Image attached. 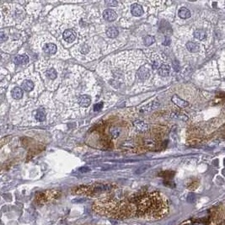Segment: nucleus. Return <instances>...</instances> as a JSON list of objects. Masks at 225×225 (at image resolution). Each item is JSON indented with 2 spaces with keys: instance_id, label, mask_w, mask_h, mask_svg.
<instances>
[{
  "instance_id": "1",
  "label": "nucleus",
  "mask_w": 225,
  "mask_h": 225,
  "mask_svg": "<svg viewBox=\"0 0 225 225\" xmlns=\"http://www.w3.org/2000/svg\"><path fill=\"white\" fill-rule=\"evenodd\" d=\"M100 90L91 72L79 66H72L58 91L57 99L64 104L67 116H83L88 112Z\"/></svg>"
},
{
  "instance_id": "2",
  "label": "nucleus",
  "mask_w": 225,
  "mask_h": 225,
  "mask_svg": "<svg viewBox=\"0 0 225 225\" xmlns=\"http://www.w3.org/2000/svg\"><path fill=\"white\" fill-rule=\"evenodd\" d=\"M147 62L141 52H125L106 58L97 71L110 86L119 89L123 85L131 86L136 81L137 70Z\"/></svg>"
},
{
  "instance_id": "3",
  "label": "nucleus",
  "mask_w": 225,
  "mask_h": 225,
  "mask_svg": "<svg viewBox=\"0 0 225 225\" xmlns=\"http://www.w3.org/2000/svg\"><path fill=\"white\" fill-rule=\"evenodd\" d=\"M92 210L100 216L116 220L137 218L136 195L127 197L105 196L94 201Z\"/></svg>"
},
{
  "instance_id": "4",
  "label": "nucleus",
  "mask_w": 225,
  "mask_h": 225,
  "mask_svg": "<svg viewBox=\"0 0 225 225\" xmlns=\"http://www.w3.org/2000/svg\"><path fill=\"white\" fill-rule=\"evenodd\" d=\"M20 125H37L51 121L55 116V104L50 94L29 102L20 110Z\"/></svg>"
},
{
  "instance_id": "5",
  "label": "nucleus",
  "mask_w": 225,
  "mask_h": 225,
  "mask_svg": "<svg viewBox=\"0 0 225 225\" xmlns=\"http://www.w3.org/2000/svg\"><path fill=\"white\" fill-rule=\"evenodd\" d=\"M137 218L144 220H158L164 217L169 211L165 196L159 192H144L136 195Z\"/></svg>"
},
{
  "instance_id": "6",
  "label": "nucleus",
  "mask_w": 225,
  "mask_h": 225,
  "mask_svg": "<svg viewBox=\"0 0 225 225\" xmlns=\"http://www.w3.org/2000/svg\"><path fill=\"white\" fill-rule=\"evenodd\" d=\"M31 47L36 52L50 58H68V51L61 41L47 33H40L35 36L31 41Z\"/></svg>"
},
{
  "instance_id": "7",
  "label": "nucleus",
  "mask_w": 225,
  "mask_h": 225,
  "mask_svg": "<svg viewBox=\"0 0 225 225\" xmlns=\"http://www.w3.org/2000/svg\"><path fill=\"white\" fill-rule=\"evenodd\" d=\"M27 11L17 3H5L1 6V26L23 29L31 23Z\"/></svg>"
},
{
  "instance_id": "8",
  "label": "nucleus",
  "mask_w": 225,
  "mask_h": 225,
  "mask_svg": "<svg viewBox=\"0 0 225 225\" xmlns=\"http://www.w3.org/2000/svg\"><path fill=\"white\" fill-rule=\"evenodd\" d=\"M36 70L49 90H54L61 84L63 72L61 63L52 59H42L36 63Z\"/></svg>"
},
{
  "instance_id": "9",
  "label": "nucleus",
  "mask_w": 225,
  "mask_h": 225,
  "mask_svg": "<svg viewBox=\"0 0 225 225\" xmlns=\"http://www.w3.org/2000/svg\"><path fill=\"white\" fill-rule=\"evenodd\" d=\"M13 83L24 90L30 102L37 100L38 95L43 91V84L40 76L33 72L32 68L19 72L14 77Z\"/></svg>"
},
{
  "instance_id": "10",
  "label": "nucleus",
  "mask_w": 225,
  "mask_h": 225,
  "mask_svg": "<svg viewBox=\"0 0 225 225\" xmlns=\"http://www.w3.org/2000/svg\"><path fill=\"white\" fill-rule=\"evenodd\" d=\"M71 53L77 60L82 62L92 61L100 56V49L95 40L85 38L72 47Z\"/></svg>"
},
{
  "instance_id": "11",
  "label": "nucleus",
  "mask_w": 225,
  "mask_h": 225,
  "mask_svg": "<svg viewBox=\"0 0 225 225\" xmlns=\"http://www.w3.org/2000/svg\"><path fill=\"white\" fill-rule=\"evenodd\" d=\"M24 35L19 29L7 28L0 33L1 48L3 51L10 52L20 46L24 41Z\"/></svg>"
},
{
  "instance_id": "12",
  "label": "nucleus",
  "mask_w": 225,
  "mask_h": 225,
  "mask_svg": "<svg viewBox=\"0 0 225 225\" xmlns=\"http://www.w3.org/2000/svg\"><path fill=\"white\" fill-rule=\"evenodd\" d=\"M107 189L104 185H89V186H80L75 188L73 190V193L79 195H85V196H94L97 193H100Z\"/></svg>"
},
{
  "instance_id": "13",
  "label": "nucleus",
  "mask_w": 225,
  "mask_h": 225,
  "mask_svg": "<svg viewBox=\"0 0 225 225\" xmlns=\"http://www.w3.org/2000/svg\"><path fill=\"white\" fill-rule=\"evenodd\" d=\"M128 7H127V10L125 11V14H130L132 17H141L144 14V9H143V6L142 4V3L140 2H127L126 3Z\"/></svg>"
},
{
  "instance_id": "14",
  "label": "nucleus",
  "mask_w": 225,
  "mask_h": 225,
  "mask_svg": "<svg viewBox=\"0 0 225 225\" xmlns=\"http://www.w3.org/2000/svg\"><path fill=\"white\" fill-rule=\"evenodd\" d=\"M120 35V31L116 26H109L104 31V36L108 40H114Z\"/></svg>"
},
{
  "instance_id": "15",
  "label": "nucleus",
  "mask_w": 225,
  "mask_h": 225,
  "mask_svg": "<svg viewBox=\"0 0 225 225\" xmlns=\"http://www.w3.org/2000/svg\"><path fill=\"white\" fill-rule=\"evenodd\" d=\"M102 16L104 18V20L109 21V22H112V21H115V20H117L118 15H117V13L115 10L108 8V9H105L103 12Z\"/></svg>"
},
{
  "instance_id": "16",
  "label": "nucleus",
  "mask_w": 225,
  "mask_h": 225,
  "mask_svg": "<svg viewBox=\"0 0 225 225\" xmlns=\"http://www.w3.org/2000/svg\"><path fill=\"white\" fill-rule=\"evenodd\" d=\"M58 192L56 191H47L45 192L40 193V196H37V199H40V201H47L50 199H53L56 196H57Z\"/></svg>"
},
{
  "instance_id": "17",
  "label": "nucleus",
  "mask_w": 225,
  "mask_h": 225,
  "mask_svg": "<svg viewBox=\"0 0 225 225\" xmlns=\"http://www.w3.org/2000/svg\"><path fill=\"white\" fill-rule=\"evenodd\" d=\"M157 74L158 76H160L161 78H165L168 77L170 73V66L167 63H163L160 67V68L157 70Z\"/></svg>"
},
{
  "instance_id": "18",
  "label": "nucleus",
  "mask_w": 225,
  "mask_h": 225,
  "mask_svg": "<svg viewBox=\"0 0 225 225\" xmlns=\"http://www.w3.org/2000/svg\"><path fill=\"white\" fill-rule=\"evenodd\" d=\"M13 62L17 65H25L30 62V57L26 54H19L14 57Z\"/></svg>"
},
{
  "instance_id": "19",
  "label": "nucleus",
  "mask_w": 225,
  "mask_h": 225,
  "mask_svg": "<svg viewBox=\"0 0 225 225\" xmlns=\"http://www.w3.org/2000/svg\"><path fill=\"white\" fill-rule=\"evenodd\" d=\"M185 47L187 49V51L188 52H197L198 51H199V49H200V46H199V44L198 43H196V42H195V41H192V40H190V41H188V42H186V44H185Z\"/></svg>"
},
{
  "instance_id": "20",
  "label": "nucleus",
  "mask_w": 225,
  "mask_h": 225,
  "mask_svg": "<svg viewBox=\"0 0 225 225\" xmlns=\"http://www.w3.org/2000/svg\"><path fill=\"white\" fill-rule=\"evenodd\" d=\"M172 101L176 104L177 106L181 107V108H185V107L189 105V103H188L187 101H185L184 100L180 99V98L178 96V95H176L172 97Z\"/></svg>"
},
{
  "instance_id": "21",
  "label": "nucleus",
  "mask_w": 225,
  "mask_h": 225,
  "mask_svg": "<svg viewBox=\"0 0 225 225\" xmlns=\"http://www.w3.org/2000/svg\"><path fill=\"white\" fill-rule=\"evenodd\" d=\"M178 15L180 17L181 19H183V20H186V19H189L191 17L192 14H191V11L188 8L182 7V8H180L179 9Z\"/></svg>"
},
{
  "instance_id": "22",
  "label": "nucleus",
  "mask_w": 225,
  "mask_h": 225,
  "mask_svg": "<svg viewBox=\"0 0 225 225\" xmlns=\"http://www.w3.org/2000/svg\"><path fill=\"white\" fill-rule=\"evenodd\" d=\"M193 36L194 37L198 40H203L204 39H206V36H207V34H206V31L202 29H197L196 30L194 33H193Z\"/></svg>"
},
{
  "instance_id": "23",
  "label": "nucleus",
  "mask_w": 225,
  "mask_h": 225,
  "mask_svg": "<svg viewBox=\"0 0 225 225\" xmlns=\"http://www.w3.org/2000/svg\"><path fill=\"white\" fill-rule=\"evenodd\" d=\"M110 135L113 137V138H117L121 135V129L119 127H111L109 130Z\"/></svg>"
},
{
  "instance_id": "24",
  "label": "nucleus",
  "mask_w": 225,
  "mask_h": 225,
  "mask_svg": "<svg viewBox=\"0 0 225 225\" xmlns=\"http://www.w3.org/2000/svg\"><path fill=\"white\" fill-rule=\"evenodd\" d=\"M153 42H154V38L151 36H147L144 39V44L146 46H150L151 44H153Z\"/></svg>"
},
{
  "instance_id": "25",
  "label": "nucleus",
  "mask_w": 225,
  "mask_h": 225,
  "mask_svg": "<svg viewBox=\"0 0 225 225\" xmlns=\"http://www.w3.org/2000/svg\"><path fill=\"white\" fill-rule=\"evenodd\" d=\"M102 106H103V103H101V102H99V103L95 104H94V106H93V108H94V111H100V110H101V108H102Z\"/></svg>"
},
{
  "instance_id": "26",
  "label": "nucleus",
  "mask_w": 225,
  "mask_h": 225,
  "mask_svg": "<svg viewBox=\"0 0 225 225\" xmlns=\"http://www.w3.org/2000/svg\"><path fill=\"white\" fill-rule=\"evenodd\" d=\"M173 67H174V68H175L176 71H178V70H179L180 66H179V63H178L177 62H173Z\"/></svg>"
}]
</instances>
